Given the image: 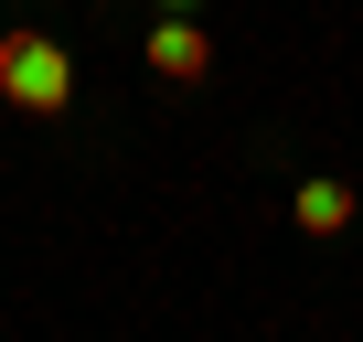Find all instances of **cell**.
<instances>
[{
	"instance_id": "obj_1",
	"label": "cell",
	"mask_w": 363,
	"mask_h": 342,
	"mask_svg": "<svg viewBox=\"0 0 363 342\" xmlns=\"http://www.w3.org/2000/svg\"><path fill=\"white\" fill-rule=\"evenodd\" d=\"M0 96H11L22 118H65L75 107V54L43 22H11V33H0Z\"/></svg>"
},
{
	"instance_id": "obj_2",
	"label": "cell",
	"mask_w": 363,
	"mask_h": 342,
	"mask_svg": "<svg viewBox=\"0 0 363 342\" xmlns=\"http://www.w3.org/2000/svg\"><path fill=\"white\" fill-rule=\"evenodd\" d=\"M139 54H150V75H160V86H203V75H214V33H203L193 11H160Z\"/></svg>"
},
{
	"instance_id": "obj_3",
	"label": "cell",
	"mask_w": 363,
	"mask_h": 342,
	"mask_svg": "<svg viewBox=\"0 0 363 342\" xmlns=\"http://www.w3.org/2000/svg\"><path fill=\"white\" fill-rule=\"evenodd\" d=\"M289 214H299V236H352V182H299Z\"/></svg>"
}]
</instances>
